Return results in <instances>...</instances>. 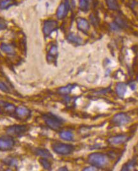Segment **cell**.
<instances>
[{
	"mask_svg": "<svg viewBox=\"0 0 138 171\" xmlns=\"http://www.w3.org/2000/svg\"><path fill=\"white\" fill-rule=\"evenodd\" d=\"M88 162L97 168H102L106 166L109 162L108 156L101 153H93L88 156Z\"/></svg>",
	"mask_w": 138,
	"mask_h": 171,
	"instance_id": "6da1fadb",
	"label": "cell"
},
{
	"mask_svg": "<svg viewBox=\"0 0 138 171\" xmlns=\"http://www.w3.org/2000/svg\"><path fill=\"white\" fill-rule=\"evenodd\" d=\"M130 118L127 114L121 113L114 116L112 121L113 123L117 126H123L129 123Z\"/></svg>",
	"mask_w": 138,
	"mask_h": 171,
	"instance_id": "8992f818",
	"label": "cell"
},
{
	"mask_svg": "<svg viewBox=\"0 0 138 171\" xmlns=\"http://www.w3.org/2000/svg\"><path fill=\"white\" fill-rule=\"evenodd\" d=\"M29 127L25 125H14L8 127L6 132L10 136H21L26 134Z\"/></svg>",
	"mask_w": 138,
	"mask_h": 171,
	"instance_id": "277c9868",
	"label": "cell"
},
{
	"mask_svg": "<svg viewBox=\"0 0 138 171\" xmlns=\"http://www.w3.org/2000/svg\"><path fill=\"white\" fill-rule=\"evenodd\" d=\"M0 48H1V50L3 52H4L5 53H7V54L13 55L15 53V50L13 48V47H11V45L8 44H2L1 46H0Z\"/></svg>",
	"mask_w": 138,
	"mask_h": 171,
	"instance_id": "e0dca14e",
	"label": "cell"
},
{
	"mask_svg": "<svg viewBox=\"0 0 138 171\" xmlns=\"http://www.w3.org/2000/svg\"><path fill=\"white\" fill-rule=\"evenodd\" d=\"M60 137L62 139L65 140V141H72L74 139L73 134L70 131H63L60 134Z\"/></svg>",
	"mask_w": 138,
	"mask_h": 171,
	"instance_id": "ac0fdd59",
	"label": "cell"
},
{
	"mask_svg": "<svg viewBox=\"0 0 138 171\" xmlns=\"http://www.w3.org/2000/svg\"><path fill=\"white\" fill-rule=\"evenodd\" d=\"M75 87V85H68L67 86L63 87L60 88L58 89V92L63 95H67L71 92V91Z\"/></svg>",
	"mask_w": 138,
	"mask_h": 171,
	"instance_id": "9a60e30c",
	"label": "cell"
},
{
	"mask_svg": "<svg viewBox=\"0 0 138 171\" xmlns=\"http://www.w3.org/2000/svg\"><path fill=\"white\" fill-rule=\"evenodd\" d=\"M12 3V0H3L1 3H0V8L2 9H5L8 6L11 5Z\"/></svg>",
	"mask_w": 138,
	"mask_h": 171,
	"instance_id": "d4e9b609",
	"label": "cell"
},
{
	"mask_svg": "<svg viewBox=\"0 0 138 171\" xmlns=\"http://www.w3.org/2000/svg\"><path fill=\"white\" fill-rule=\"evenodd\" d=\"M136 165V160H132L128 163H125L122 166V170H130L133 169Z\"/></svg>",
	"mask_w": 138,
	"mask_h": 171,
	"instance_id": "7402d4cb",
	"label": "cell"
},
{
	"mask_svg": "<svg viewBox=\"0 0 138 171\" xmlns=\"http://www.w3.org/2000/svg\"><path fill=\"white\" fill-rule=\"evenodd\" d=\"M43 119L46 124L51 129L55 131H58L60 129L63 124L62 119L51 113H48L43 115Z\"/></svg>",
	"mask_w": 138,
	"mask_h": 171,
	"instance_id": "7a4b0ae2",
	"label": "cell"
},
{
	"mask_svg": "<svg viewBox=\"0 0 138 171\" xmlns=\"http://www.w3.org/2000/svg\"><path fill=\"white\" fill-rule=\"evenodd\" d=\"M58 170H68V169H67V167H61V168H60L59 169H58Z\"/></svg>",
	"mask_w": 138,
	"mask_h": 171,
	"instance_id": "f546056e",
	"label": "cell"
},
{
	"mask_svg": "<svg viewBox=\"0 0 138 171\" xmlns=\"http://www.w3.org/2000/svg\"><path fill=\"white\" fill-rule=\"evenodd\" d=\"M14 144V139L10 136H4L0 137V151H8L13 148Z\"/></svg>",
	"mask_w": 138,
	"mask_h": 171,
	"instance_id": "5b68a950",
	"label": "cell"
},
{
	"mask_svg": "<svg viewBox=\"0 0 138 171\" xmlns=\"http://www.w3.org/2000/svg\"><path fill=\"white\" fill-rule=\"evenodd\" d=\"M79 8L83 11H87L89 8L88 0H79Z\"/></svg>",
	"mask_w": 138,
	"mask_h": 171,
	"instance_id": "44dd1931",
	"label": "cell"
},
{
	"mask_svg": "<svg viewBox=\"0 0 138 171\" xmlns=\"http://www.w3.org/2000/svg\"><path fill=\"white\" fill-rule=\"evenodd\" d=\"M0 90L4 92L5 93H9L10 89L6 85V84L2 82H0Z\"/></svg>",
	"mask_w": 138,
	"mask_h": 171,
	"instance_id": "484cf974",
	"label": "cell"
},
{
	"mask_svg": "<svg viewBox=\"0 0 138 171\" xmlns=\"http://www.w3.org/2000/svg\"><path fill=\"white\" fill-rule=\"evenodd\" d=\"M15 113L19 118L21 119H25V118H28L29 117L31 112H30L29 109H28L27 108L19 107L18 108H16Z\"/></svg>",
	"mask_w": 138,
	"mask_h": 171,
	"instance_id": "8fae6325",
	"label": "cell"
},
{
	"mask_svg": "<svg viewBox=\"0 0 138 171\" xmlns=\"http://www.w3.org/2000/svg\"><path fill=\"white\" fill-rule=\"evenodd\" d=\"M106 4L110 10H117L118 8V4L117 0H106Z\"/></svg>",
	"mask_w": 138,
	"mask_h": 171,
	"instance_id": "ffe728a7",
	"label": "cell"
},
{
	"mask_svg": "<svg viewBox=\"0 0 138 171\" xmlns=\"http://www.w3.org/2000/svg\"><path fill=\"white\" fill-rule=\"evenodd\" d=\"M58 26V23L55 21L50 20L46 21L44 23L43 33L45 36H49L53 31H54Z\"/></svg>",
	"mask_w": 138,
	"mask_h": 171,
	"instance_id": "52a82bcc",
	"label": "cell"
},
{
	"mask_svg": "<svg viewBox=\"0 0 138 171\" xmlns=\"http://www.w3.org/2000/svg\"><path fill=\"white\" fill-rule=\"evenodd\" d=\"M110 27L112 31H118L121 29V27H120L115 22L111 23L110 24Z\"/></svg>",
	"mask_w": 138,
	"mask_h": 171,
	"instance_id": "4316f807",
	"label": "cell"
},
{
	"mask_svg": "<svg viewBox=\"0 0 138 171\" xmlns=\"http://www.w3.org/2000/svg\"><path fill=\"white\" fill-rule=\"evenodd\" d=\"M52 148L54 152L58 155H67L74 151V146L69 144L56 143L52 145Z\"/></svg>",
	"mask_w": 138,
	"mask_h": 171,
	"instance_id": "3957f363",
	"label": "cell"
},
{
	"mask_svg": "<svg viewBox=\"0 0 138 171\" xmlns=\"http://www.w3.org/2000/svg\"><path fill=\"white\" fill-rule=\"evenodd\" d=\"M67 40L71 42L74 43L76 44H81L82 43V40L79 36L74 34L70 33L67 36Z\"/></svg>",
	"mask_w": 138,
	"mask_h": 171,
	"instance_id": "2e32d148",
	"label": "cell"
},
{
	"mask_svg": "<svg viewBox=\"0 0 138 171\" xmlns=\"http://www.w3.org/2000/svg\"><path fill=\"white\" fill-rule=\"evenodd\" d=\"M35 154L37 155L41 156L42 157L44 158H51L53 157V156L51 155V154L50 153V152L46 150V149H43V148H38L35 150Z\"/></svg>",
	"mask_w": 138,
	"mask_h": 171,
	"instance_id": "5bb4252c",
	"label": "cell"
},
{
	"mask_svg": "<svg viewBox=\"0 0 138 171\" xmlns=\"http://www.w3.org/2000/svg\"><path fill=\"white\" fill-rule=\"evenodd\" d=\"M115 90L117 94L121 97H123L127 91V85L124 83H118L117 84Z\"/></svg>",
	"mask_w": 138,
	"mask_h": 171,
	"instance_id": "4fadbf2b",
	"label": "cell"
},
{
	"mask_svg": "<svg viewBox=\"0 0 138 171\" xmlns=\"http://www.w3.org/2000/svg\"><path fill=\"white\" fill-rule=\"evenodd\" d=\"M69 4L68 2L65 3H62L59 6V7L57 10V15L59 19H62L67 15L68 10H69Z\"/></svg>",
	"mask_w": 138,
	"mask_h": 171,
	"instance_id": "30bf717a",
	"label": "cell"
},
{
	"mask_svg": "<svg viewBox=\"0 0 138 171\" xmlns=\"http://www.w3.org/2000/svg\"><path fill=\"white\" fill-rule=\"evenodd\" d=\"M115 23L117 24V25L121 27V28H124L127 27V24H126L125 22L120 17H117L115 19Z\"/></svg>",
	"mask_w": 138,
	"mask_h": 171,
	"instance_id": "cb8c5ba5",
	"label": "cell"
},
{
	"mask_svg": "<svg viewBox=\"0 0 138 171\" xmlns=\"http://www.w3.org/2000/svg\"><path fill=\"white\" fill-rule=\"evenodd\" d=\"M0 108H2L4 112L10 114L15 113L16 111V108L14 105L5 102H0Z\"/></svg>",
	"mask_w": 138,
	"mask_h": 171,
	"instance_id": "7c38bea8",
	"label": "cell"
},
{
	"mask_svg": "<svg viewBox=\"0 0 138 171\" xmlns=\"http://www.w3.org/2000/svg\"><path fill=\"white\" fill-rule=\"evenodd\" d=\"M127 137L125 135H117L113 136L108 139V142L110 144L113 145H118L127 141Z\"/></svg>",
	"mask_w": 138,
	"mask_h": 171,
	"instance_id": "ba28073f",
	"label": "cell"
},
{
	"mask_svg": "<svg viewBox=\"0 0 138 171\" xmlns=\"http://www.w3.org/2000/svg\"><path fill=\"white\" fill-rule=\"evenodd\" d=\"M57 52H58V50H57V47L56 46H53L49 51V54H48V58L51 57L53 59V57H55L57 56Z\"/></svg>",
	"mask_w": 138,
	"mask_h": 171,
	"instance_id": "603a6c76",
	"label": "cell"
},
{
	"mask_svg": "<svg viewBox=\"0 0 138 171\" xmlns=\"http://www.w3.org/2000/svg\"><path fill=\"white\" fill-rule=\"evenodd\" d=\"M39 162L41 165L44 169L46 170H51V164L50 161L47 159V158H42L39 159Z\"/></svg>",
	"mask_w": 138,
	"mask_h": 171,
	"instance_id": "d6986e66",
	"label": "cell"
},
{
	"mask_svg": "<svg viewBox=\"0 0 138 171\" xmlns=\"http://www.w3.org/2000/svg\"><path fill=\"white\" fill-rule=\"evenodd\" d=\"M7 24L5 22L4 20L0 19V31L3 30H5L6 28H7Z\"/></svg>",
	"mask_w": 138,
	"mask_h": 171,
	"instance_id": "83f0119b",
	"label": "cell"
},
{
	"mask_svg": "<svg viewBox=\"0 0 138 171\" xmlns=\"http://www.w3.org/2000/svg\"><path fill=\"white\" fill-rule=\"evenodd\" d=\"M77 27L81 31L84 33L87 32L89 29V24L87 20L84 18L79 17L77 19Z\"/></svg>",
	"mask_w": 138,
	"mask_h": 171,
	"instance_id": "9c48e42d",
	"label": "cell"
},
{
	"mask_svg": "<svg viewBox=\"0 0 138 171\" xmlns=\"http://www.w3.org/2000/svg\"><path fill=\"white\" fill-rule=\"evenodd\" d=\"M96 169H97V167H95L94 166H92V167L86 168V169H84V170H97Z\"/></svg>",
	"mask_w": 138,
	"mask_h": 171,
	"instance_id": "f1b7e54d",
	"label": "cell"
}]
</instances>
